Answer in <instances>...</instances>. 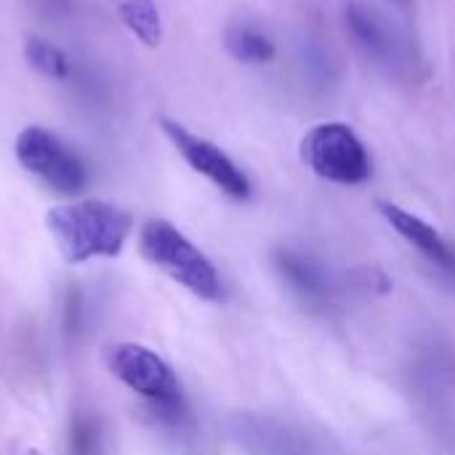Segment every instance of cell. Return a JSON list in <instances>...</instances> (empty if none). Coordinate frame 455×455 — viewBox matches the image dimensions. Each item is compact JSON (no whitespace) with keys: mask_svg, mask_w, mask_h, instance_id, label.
I'll use <instances>...</instances> for the list:
<instances>
[{"mask_svg":"<svg viewBox=\"0 0 455 455\" xmlns=\"http://www.w3.org/2000/svg\"><path fill=\"white\" fill-rule=\"evenodd\" d=\"M45 227L67 264L112 259L123 251L131 232V213L104 200H77L53 205Z\"/></svg>","mask_w":455,"mask_h":455,"instance_id":"1","label":"cell"},{"mask_svg":"<svg viewBox=\"0 0 455 455\" xmlns=\"http://www.w3.org/2000/svg\"><path fill=\"white\" fill-rule=\"evenodd\" d=\"M139 251L152 267H157L160 272L173 277L181 288H187L197 299H203V301L221 299V277H219L216 267L171 221L149 219L141 227Z\"/></svg>","mask_w":455,"mask_h":455,"instance_id":"2","label":"cell"},{"mask_svg":"<svg viewBox=\"0 0 455 455\" xmlns=\"http://www.w3.org/2000/svg\"><path fill=\"white\" fill-rule=\"evenodd\" d=\"M19 165L40 179L56 195H80L88 184V168L83 157L53 131L43 125H27L13 141Z\"/></svg>","mask_w":455,"mask_h":455,"instance_id":"3","label":"cell"},{"mask_svg":"<svg viewBox=\"0 0 455 455\" xmlns=\"http://www.w3.org/2000/svg\"><path fill=\"white\" fill-rule=\"evenodd\" d=\"M104 363L120 384L133 389L139 397L149 400L165 416L181 413L179 381H176L171 365L157 352H152L149 347L131 344V341L115 344L107 349Z\"/></svg>","mask_w":455,"mask_h":455,"instance_id":"4","label":"cell"},{"mask_svg":"<svg viewBox=\"0 0 455 455\" xmlns=\"http://www.w3.org/2000/svg\"><path fill=\"white\" fill-rule=\"evenodd\" d=\"M301 160L333 184H363L371 176V157L357 133L344 123L315 125L301 139Z\"/></svg>","mask_w":455,"mask_h":455,"instance_id":"5","label":"cell"},{"mask_svg":"<svg viewBox=\"0 0 455 455\" xmlns=\"http://www.w3.org/2000/svg\"><path fill=\"white\" fill-rule=\"evenodd\" d=\"M160 131L176 147V152L187 160V165L192 171H197L200 176H205L208 181H213L224 195H229L232 200H248L251 197L248 176L213 141L192 133L189 128H184L181 123H176L171 117H160Z\"/></svg>","mask_w":455,"mask_h":455,"instance_id":"6","label":"cell"},{"mask_svg":"<svg viewBox=\"0 0 455 455\" xmlns=\"http://www.w3.org/2000/svg\"><path fill=\"white\" fill-rule=\"evenodd\" d=\"M344 21H347L349 35L355 37V43L371 59H376L379 64L400 61V37L384 13H379L376 8H371L360 0H349L344 8Z\"/></svg>","mask_w":455,"mask_h":455,"instance_id":"7","label":"cell"},{"mask_svg":"<svg viewBox=\"0 0 455 455\" xmlns=\"http://www.w3.org/2000/svg\"><path fill=\"white\" fill-rule=\"evenodd\" d=\"M379 211H381V216H384V219H387V221L411 243V245H416L432 264H437L440 269L455 275L453 248L443 240V235H440L432 224H427L424 219H419V216H413V213H408V211H403L400 205H392V203H379Z\"/></svg>","mask_w":455,"mask_h":455,"instance_id":"8","label":"cell"},{"mask_svg":"<svg viewBox=\"0 0 455 455\" xmlns=\"http://www.w3.org/2000/svg\"><path fill=\"white\" fill-rule=\"evenodd\" d=\"M120 21L149 48L160 45L163 40V19L155 0H112Z\"/></svg>","mask_w":455,"mask_h":455,"instance_id":"9","label":"cell"},{"mask_svg":"<svg viewBox=\"0 0 455 455\" xmlns=\"http://www.w3.org/2000/svg\"><path fill=\"white\" fill-rule=\"evenodd\" d=\"M224 48L245 64H267L275 59V43L251 24H232L224 32Z\"/></svg>","mask_w":455,"mask_h":455,"instance_id":"10","label":"cell"},{"mask_svg":"<svg viewBox=\"0 0 455 455\" xmlns=\"http://www.w3.org/2000/svg\"><path fill=\"white\" fill-rule=\"evenodd\" d=\"M277 267H280L283 277L291 283V288H296L304 299H309V301H323L325 299L328 285H325L320 269L312 261H307L299 253L280 251L277 253Z\"/></svg>","mask_w":455,"mask_h":455,"instance_id":"11","label":"cell"},{"mask_svg":"<svg viewBox=\"0 0 455 455\" xmlns=\"http://www.w3.org/2000/svg\"><path fill=\"white\" fill-rule=\"evenodd\" d=\"M24 59L37 75L51 77V80H64V77H69V69H72L69 56L59 45H53L43 37L24 40Z\"/></svg>","mask_w":455,"mask_h":455,"instance_id":"12","label":"cell"},{"mask_svg":"<svg viewBox=\"0 0 455 455\" xmlns=\"http://www.w3.org/2000/svg\"><path fill=\"white\" fill-rule=\"evenodd\" d=\"M99 448V432L91 421L77 419L72 429V455H96Z\"/></svg>","mask_w":455,"mask_h":455,"instance_id":"13","label":"cell"},{"mask_svg":"<svg viewBox=\"0 0 455 455\" xmlns=\"http://www.w3.org/2000/svg\"><path fill=\"white\" fill-rule=\"evenodd\" d=\"M29 455H43V453H29Z\"/></svg>","mask_w":455,"mask_h":455,"instance_id":"14","label":"cell"},{"mask_svg":"<svg viewBox=\"0 0 455 455\" xmlns=\"http://www.w3.org/2000/svg\"><path fill=\"white\" fill-rule=\"evenodd\" d=\"M397 3H405V0H397Z\"/></svg>","mask_w":455,"mask_h":455,"instance_id":"15","label":"cell"}]
</instances>
